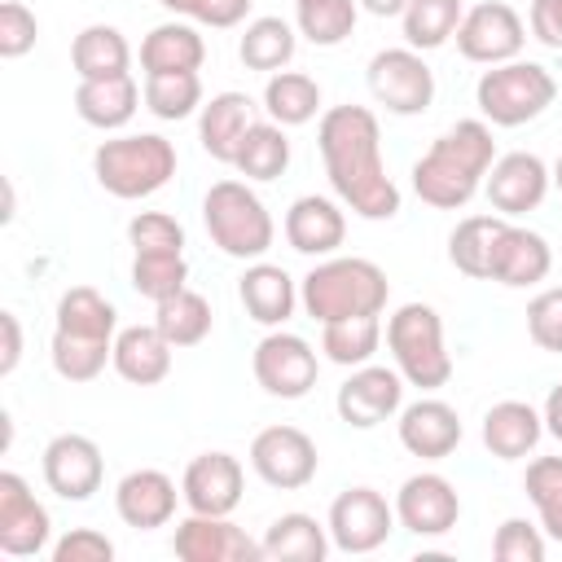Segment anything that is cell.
Wrapping results in <instances>:
<instances>
[{
  "mask_svg": "<svg viewBox=\"0 0 562 562\" xmlns=\"http://www.w3.org/2000/svg\"><path fill=\"white\" fill-rule=\"evenodd\" d=\"M527 334L540 351L562 356V285H549L527 303Z\"/></svg>",
  "mask_w": 562,
  "mask_h": 562,
  "instance_id": "obj_46",
  "label": "cell"
},
{
  "mask_svg": "<svg viewBox=\"0 0 562 562\" xmlns=\"http://www.w3.org/2000/svg\"><path fill=\"white\" fill-rule=\"evenodd\" d=\"M553 268V250L540 233L522 228V224H501V233L492 237V255H487V281H501L509 290L536 285L544 281Z\"/></svg>",
  "mask_w": 562,
  "mask_h": 562,
  "instance_id": "obj_21",
  "label": "cell"
},
{
  "mask_svg": "<svg viewBox=\"0 0 562 562\" xmlns=\"http://www.w3.org/2000/svg\"><path fill=\"white\" fill-rule=\"evenodd\" d=\"M237 294H241L246 316L259 321V325H268V329H281L294 316V303H299V290H294L290 272L277 268V263H263V259L241 272Z\"/></svg>",
  "mask_w": 562,
  "mask_h": 562,
  "instance_id": "obj_26",
  "label": "cell"
},
{
  "mask_svg": "<svg viewBox=\"0 0 562 562\" xmlns=\"http://www.w3.org/2000/svg\"><path fill=\"white\" fill-rule=\"evenodd\" d=\"M35 35H40V22L35 13L22 4V0H4L0 4V57H26L35 48Z\"/></svg>",
  "mask_w": 562,
  "mask_h": 562,
  "instance_id": "obj_47",
  "label": "cell"
},
{
  "mask_svg": "<svg viewBox=\"0 0 562 562\" xmlns=\"http://www.w3.org/2000/svg\"><path fill=\"white\" fill-rule=\"evenodd\" d=\"M0 329H4V356H0V373L9 378V373L18 369V360H22V325H18V316H13V312H0Z\"/></svg>",
  "mask_w": 562,
  "mask_h": 562,
  "instance_id": "obj_51",
  "label": "cell"
},
{
  "mask_svg": "<svg viewBox=\"0 0 562 562\" xmlns=\"http://www.w3.org/2000/svg\"><path fill=\"white\" fill-rule=\"evenodd\" d=\"M48 509L35 501L22 474L4 470L0 474V549L9 558H35L48 549Z\"/></svg>",
  "mask_w": 562,
  "mask_h": 562,
  "instance_id": "obj_16",
  "label": "cell"
},
{
  "mask_svg": "<svg viewBox=\"0 0 562 562\" xmlns=\"http://www.w3.org/2000/svg\"><path fill=\"white\" fill-rule=\"evenodd\" d=\"M263 110H268V119L281 123V127H303V123H312L316 110H321V88H316V79L303 75V70H277V75L268 79V88H263Z\"/></svg>",
  "mask_w": 562,
  "mask_h": 562,
  "instance_id": "obj_33",
  "label": "cell"
},
{
  "mask_svg": "<svg viewBox=\"0 0 562 562\" xmlns=\"http://www.w3.org/2000/svg\"><path fill=\"white\" fill-rule=\"evenodd\" d=\"M522 487L540 514L544 536L562 544V457H536L522 474Z\"/></svg>",
  "mask_w": 562,
  "mask_h": 562,
  "instance_id": "obj_40",
  "label": "cell"
},
{
  "mask_svg": "<svg viewBox=\"0 0 562 562\" xmlns=\"http://www.w3.org/2000/svg\"><path fill=\"white\" fill-rule=\"evenodd\" d=\"M140 105V88L132 75H110V79H79L75 88V110L83 123L101 127V132H114V127H127L132 114Z\"/></svg>",
  "mask_w": 562,
  "mask_h": 562,
  "instance_id": "obj_29",
  "label": "cell"
},
{
  "mask_svg": "<svg viewBox=\"0 0 562 562\" xmlns=\"http://www.w3.org/2000/svg\"><path fill=\"white\" fill-rule=\"evenodd\" d=\"M299 299H303L307 316L321 325L347 321V316H382V307L391 299V281L373 259L329 255L303 277Z\"/></svg>",
  "mask_w": 562,
  "mask_h": 562,
  "instance_id": "obj_4",
  "label": "cell"
},
{
  "mask_svg": "<svg viewBox=\"0 0 562 562\" xmlns=\"http://www.w3.org/2000/svg\"><path fill=\"white\" fill-rule=\"evenodd\" d=\"M325 527L342 553H373L395 527V505H386V496L373 487H347L342 496H334Z\"/></svg>",
  "mask_w": 562,
  "mask_h": 562,
  "instance_id": "obj_13",
  "label": "cell"
},
{
  "mask_svg": "<svg viewBox=\"0 0 562 562\" xmlns=\"http://www.w3.org/2000/svg\"><path fill=\"white\" fill-rule=\"evenodd\" d=\"M250 470L281 492H299L316 479L321 470V452L312 443L307 430L299 426H268L250 439Z\"/></svg>",
  "mask_w": 562,
  "mask_h": 562,
  "instance_id": "obj_9",
  "label": "cell"
},
{
  "mask_svg": "<svg viewBox=\"0 0 562 562\" xmlns=\"http://www.w3.org/2000/svg\"><path fill=\"white\" fill-rule=\"evenodd\" d=\"M386 347L408 386L435 391L452 378V356L443 347V321L430 303H404L386 321Z\"/></svg>",
  "mask_w": 562,
  "mask_h": 562,
  "instance_id": "obj_7",
  "label": "cell"
},
{
  "mask_svg": "<svg viewBox=\"0 0 562 562\" xmlns=\"http://www.w3.org/2000/svg\"><path fill=\"white\" fill-rule=\"evenodd\" d=\"M250 369H255V382L268 395H277V400H303L316 386L321 360L307 347V338L285 334V329H272L268 338H259V347L250 356Z\"/></svg>",
  "mask_w": 562,
  "mask_h": 562,
  "instance_id": "obj_10",
  "label": "cell"
},
{
  "mask_svg": "<svg viewBox=\"0 0 562 562\" xmlns=\"http://www.w3.org/2000/svg\"><path fill=\"white\" fill-rule=\"evenodd\" d=\"M404 400V373L400 369H382V364H360L342 386H338V417L356 430H369L386 417L400 413Z\"/></svg>",
  "mask_w": 562,
  "mask_h": 562,
  "instance_id": "obj_18",
  "label": "cell"
},
{
  "mask_svg": "<svg viewBox=\"0 0 562 562\" xmlns=\"http://www.w3.org/2000/svg\"><path fill=\"white\" fill-rule=\"evenodd\" d=\"M171 549L180 562H263V544L250 540L228 514H193L176 522Z\"/></svg>",
  "mask_w": 562,
  "mask_h": 562,
  "instance_id": "obj_14",
  "label": "cell"
},
{
  "mask_svg": "<svg viewBox=\"0 0 562 562\" xmlns=\"http://www.w3.org/2000/svg\"><path fill=\"white\" fill-rule=\"evenodd\" d=\"M294 26L285 18H255L237 44V57L246 70H281L294 57Z\"/></svg>",
  "mask_w": 562,
  "mask_h": 562,
  "instance_id": "obj_37",
  "label": "cell"
},
{
  "mask_svg": "<svg viewBox=\"0 0 562 562\" xmlns=\"http://www.w3.org/2000/svg\"><path fill=\"white\" fill-rule=\"evenodd\" d=\"M101 479H105V461L88 435L66 430V435L48 439V448H44L48 492H57L61 501H88L92 492H101Z\"/></svg>",
  "mask_w": 562,
  "mask_h": 562,
  "instance_id": "obj_17",
  "label": "cell"
},
{
  "mask_svg": "<svg viewBox=\"0 0 562 562\" xmlns=\"http://www.w3.org/2000/svg\"><path fill=\"white\" fill-rule=\"evenodd\" d=\"M206 61V44L189 22H162L140 40V70L145 75H180Z\"/></svg>",
  "mask_w": 562,
  "mask_h": 562,
  "instance_id": "obj_30",
  "label": "cell"
},
{
  "mask_svg": "<svg viewBox=\"0 0 562 562\" xmlns=\"http://www.w3.org/2000/svg\"><path fill=\"white\" fill-rule=\"evenodd\" d=\"M400 443L422 461H443L461 443V417L443 400H417L400 413Z\"/></svg>",
  "mask_w": 562,
  "mask_h": 562,
  "instance_id": "obj_24",
  "label": "cell"
},
{
  "mask_svg": "<svg viewBox=\"0 0 562 562\" xmlns=\"http://www.w3.org/2000/svg\"><path fill=\"white\" fill-rule=\"evenodd\" d=\"M356 13H360V0H307L299 4V31L312 44L334 48L356 31Z\"/></svg>",
  "mask_w": 562,
  "mask_h": 562,
  "instance_id": "obj_42",
  "label": "cell"
},
{
  "mask_svg": "<svg viewBox=\"0 0 562 562\" xmlns=\"http://www.w3.org/2000/svg\"><path fill=\"white\" fill-rule=\"evenodd\" d=\"M553 184L562 189V154H558V162H553Z\"/></svg>",
  "mask_w": 562,
  "mask_h": 562,
  "instance_id": "obj_55",
  "label": "cell"
},
{
  "mask_svg": "<svg viewBox=\"0 0 562 562\" xmlns=\"http://www.w3.org/2000/svg\"><path fill=\"white\" fill-rule=\"evenodd\" d=\"M316 145L325 158V176L334 193L360 220H391L400 211V189L382 162V132L373 110L364 105H334L321 114Z\"/></svg>",
  "mask_w": 562,
  "mask_h": 562,
  "instance_id": "obj_1",
  "label": "cell"
},
{
  "mask_svg": "<svg viewBox=\"0 0 562 562\" xmlns=\"http://www.w3.org/2000/svg\"><path fill=\"white\" fill-rule=\"evenodd\" d=\"M145 105L149 114L176 123L189 119L202 105V79L198 70H180V75H145Z\"/></svg>",
  "mask_w": 562,
  "mask_h": 562,
  "instance_id": "obj_41",
  "label": "cell"
},
{
  "mask_svg": "<svg viewBox=\"0 0 562 562\" xmlns=\"http://www.w3.org/2000/svg\"><path fill=\"white\" fill-rule=\"evenodd\" d=\"M527 22L544 48H562V0H531Z\"/></svg>",
  "mask_w": 562,
  "mask_h": 562,
  "instance_id": "obj_49",
  "label": "cell"
},
{
  "mask_svg": "<svg viewBox=\"0 0 562 562\" xmlns=\"http://www.w3.org/2000/svg\"><path fill=\"white\" fill-rule=\"evenodd\" d=\"M158 312H154V325H158V334L171 342V347H198L206 334H211V303H206V294H198V290H176L171 299H162V303H154Z\"/></svg>",
  "mask_w": 562,
  "mask_h": 562,
  "instance_id": "obj_35",
  "label": "cell"
},
{
  "mask_svg": "<svg viewBox=\"0 0 562 562\" xmlns=\"http://www.w3.org/2000/svg\"><path fill=\"white\" fill-rule=\"evenodd\" d=\"M558 97V79L540 66V61H501L492 70H483L474 101L479 114L496 127H522L531 119H540Z\"/></svg>",
  "mask_w": 562,
  "mask_h": 562,
  "instance_id": "obj_8",
  "label": "cell"
},
{
  "mask_svg": "<svg viewBox=\"0 0 562 562\" xmlns=\"http://www.w3.org/2000/svg\"><path fill=\"white\" fill-rule=\"evenodd\" d=\"M347 237V220L338 211V202L321 198V193H303L290 202L285 211V241L299 250V255H312V259H329Z\"/></svg>",
  "mask_w": 562,
  "mask_h": 562,
  "instance_id": "obj_22",
  "label": "cell"
},
{
  "mask_svg": "<svg viewBox=\"0 0 562 562\" xmlns=\"http://www.w3.org/2000/svg\"><path fill=\"white\" fill-rule=\"evenodd\" d=\"M527 44V26L522 18L505 4V0H483L474 9H465L461 26H457V48L465 61H479V66H501V61H514Z\"/></svg>",
  "mask_w": 562,
  "mask_h": 562,
  "instance_id": "obj_12",
  "label": "cell"
},
{
  "mask_svg": "<svg viewBox=\"0 0 562 562\" xmlns=\"http://www.w3.org/2000/svg\"><path fill=\"white\" fill-rule=\"evenodd\" d=\"M246 492V470L233 452H202L184 465L180 496L193 514H233Z\"/></svg>",
  "mask_w": 562,
  "mask_h": 562,
  "instance_id": "obj_19",
  "label": "cell"
},
{
  "mask_svg": "<svg viewBox=\"0 0 562 562\" xmlns=\"http://www.w3.org/2000/svg\"><path fill=\"white\" fill-rule=\"evenodd\" d=\"M492 162H496L492 127L483 119H461L413 162V193L435 211H461L483 189Z\"/></svg>",
  "mask_w": 562,
  "mask_h": 562,
  "instance_id": "obj_2",
  "label": "cell"
},
{
  "mask_svg": "<svg viewBox=\"0 0 562 562\" xmlns=\"http://www.w3.org/2000/svg\"><path fill=\"white\" fill-rule=\"evenodd\" d=\"M461 18H465V4H461V0H408V9L400 13L404 40H408V48H417V53L448 44V40L457 35Z\"/></svg>",
  "mask_w": 562,
  "mask_h": 562,
  "instance_id": "obj_36",
  "label": "cell"
},
{
  "mask_svg": "<svg viewBox=\"0 0 562 562\" xmlns=\"http://www.w3.org/2000/svg\"><path fill=\"white\" fill-rule=\"evenodd\" d=\"M382 342V321L378 316H347V321H329L325 334H321V351L334 360V364H347V369H360L373 360Z\"/></svg>",
  "mask_w": 562,
  "mask_h": 562,
  "instance_id": "obj_38",
  "label": "cell"
},
{
  "mask_svg": "<svg viewBox=\"0 0 562 562\" xmlns=\"http://www.w3.org/2000/svg\"><path fill=\"white\" fill-rule=\"evenodd\" d=\"M158 4H162V9H171V13H184V18H193L202 0H158Z\"/></svg>",
  "mask_w": 562,
  "mask_h": 562,
  "instance_id": "obj_54",
  "label": "cell"
},
{
  "mask_svg": "<svg viewBox=\"0 0 562 562\" xmlns=\"http://www.w3.org/2000/svg\"><path fill=\"white\" fill-rule=\"evenodd\" d=\"M259 544L268 562H321L329 553V527H321L312 514H281Z\"/></svg>",
  "mask_w": 562,
  "mask_h": 562,
  "instance_id": "obj_32",
  "label": "cell"
},
{
  "mask_svg": "<svg viewBox=\"0 0 562 562\" xmlns=\"http://www.w3.org/2000/svg\"><path fill=\"white\" fill-rule=\"evenodd\" d=\"M540 435H544V417L527 400H501L483 417V448L501 461L527 457L540 443Z\"/></svg>",
  "mask_w": 562,
  "mask_h": 562,
  "instance_id": "obj_28",
  "label": "cell"
},
{
  "mask_svg": "<svg viewBox=\"0 0 562 562\" xmlns=\"http://www.w3.org/2000/svg\"><path fill=\"white\" fill-rule=\"evenodd\" d=\"M369 13H378V18H395V13H404L408 9V0H360Z\"/></svg>",
  "mask_w": 562,
  "mask_h": 562,
  "instance_id": "obj_53",
  "label": "cell"
},
{
  "mask_svg": "<svg viewBox=\"0 0 562 562\" xmlns=\"http://www.w3.org/2000/svg\"><path fill=\"white\" fill-rule=\"evenodd\" d=\"M294 4H307V0H294Z\"/></svg>",
  "mask_w": 562,
  "mask_h": 562,
  "instance_id": "obj_56",
  "label": "cell"
},
{
  "mask_svg": "<svg viewBox=\"0 0 562 562\" xmlns=\"http://www.w3.org/2000/svg\"><path fill=\"white\" fill-rule=\"evenodd\" d=\"M114 558V540H105L92 527H75L53 544V562H110Z\"/></svg>",
  "mask_w": 562,
  "mask_h": 562,
  "instance_id": "obj_48",
  "label": "cell"
},
{
  "mask_svg": "<svg viewBox=\"0 0 562 562\" xmlns=\"http://www.w3.org/2000/svg\"><path fill=\"white\" fill-rule=\"evenodd\" d=\"M233 167H237L246 180H277V176L290 167V140H285V127L272 123V119H268V123L255 119L250 132H246L241 145H237Z\"/></svg>",
  "mask_w": 562,
  "mask_h": 562,
  "instance_id": "obj_34",
  "label": "cell"
},
{
  "mask_svg": "<svg viewBox=\"0 0 562 562\" xmlns=\"http://www.w3.org/2000/svg\"><path fill=\"white\" fill-rule=\"evenodd\" d=\"M501 224H505V215H465L448 237L452 268L474 281H487V255H492V237L501 233Z\"/></svg>",
  "mask_w": 562,
  "mask_h": 562,
  "instance_id": "obj_39",
  "label": "cell"
},
{
  "mask_svg": "<svg viewBox=\"0 0 562 562\" xmlns=\"http://www.w3.org/2000/svg\"><path fill=\"white\" fill-rule=\"evenodd\" d=\"M461 518V496L443 474H413L395 492V522L413 536H448Z\"/></svg>",
  "mask_w": 562,
  "mask_h": 562,
  "instance_id": "obj_15",
  "label": "cell"
},
{
  "mask_svg": "<svg viewBox=\"0 0 562 562\" xmlns=\"http://www.w3.org/2000/svg\"><path fill=\"white\" fill-rule=\"evenodd\" d=\"M92 176L105 193H114L123 202L149 198L176 176V145L158 132L101 140L92 154Z\"/></svg>",
  "mask_w": 562,
  "mask_h": 562,
  "instance_id": "obj_5",
  "label": "cell"
},
{
  "mask_svg": "<svg viewBox=\"0 0 562 562\" xmlns=\"http://www.w3.org/2000/svg\"><path fill=\"white\" fill-rule=\"evenodd\" d=\"M544 527L527 518H505L492 536V558L496 562H544Z\"/></svg>",
  "mask_w": 562,
  "mask_h": 562,
  "instance_id": "obj_44",
  "label": "cell"
},
{
  "mask_svg": "<svg viewBox=\"0 0 562 562\" xmlns=\"http://www.w3.org/2000/svg\"><path fill=\"white\" fill-rule=\"evenodd\" d=\"M250 123H255V101H250L246 92H215V97L202 105L198 140H202V149H206L215 162H233L241 136L250 132Z\"/></svg>",
  "mask_w": 562,
  "mask_h": 562,
  "instance_id": "obj_27",
  "label": "cell"
},
{
  "mask_svg": "<svg viewBox=\"0 0 562 562\" xmlns=\"http://www.w3.org/2000/svg\"><path fill=\"white\" fill-rule=\"evenodd\" d=\"M549 180H553V171L536 154L514 149V154H505V158L492 162L483 189H487L492 211H501V215H527V211H536L544 202Z\"/></svg>",
  "mask_w": 562,
  "mask_h": 562,
  "instance_id": "obj_20",
  "label": "cell"
},
{
  "mask_svg": "<svg viewBox=\"0 0 562 562\" xmlns=\"http://www.w3.org/2000/svg\"><path fill=\"white\" fill-rule=\"evenodd\" d=\"M176 496L180 492L162 470H132L114 487V509L127 527L154 531V527H167L176 518Z\"/></svg>",
  "mask_w": 562,
  "mask_h": 562,
  "instance_id": "obj_23",
  "label": "cell"
},
{
  "mask_svg": "<svg viewBox=\"0 0 562 562\" xmlns=\"http://www.w3.org/2000/svg\"><path fill=\"white\" fill-rule=\"evenodd\" d=\"M369 92L391 114H422L435 101V70L417 48H382L369 61Z\"/></svg>",
  "mask_w": 562,
  "mask_h": 562,
  "instance_id": "obj_11",
  "label": "cell"
},
{
  "mask_svg": "<svg viewBox=\"0 0 562 562\" xmlns=\"http://www.w3.org/2000/svg\"><path fill=\"white\" fill-rule=\"evenodd\" d=\"M540 417H544V430L562 443V382L549 391V400H544V413H540Z\"/></svg>",
  "mask_w": 562,
  "mask_h": 562,
  "instance_id": "obj_52",
  "label": "cell"
},
{
  "mask_svg": "<svg viewBox=\"0 0 562 562\" xmlns=\"http://www.w3.org/2000/svg\"><path fill=\"white\" fill-rule=\"evenodd\" d=\"M171 342L158 334V325H127L114 338V373L132 386H158L171 373Z\"/></svg>",
  "mask_w": 562,
  "mask_h": 562,
  "instance_id": "obj_25",
  "label": "cell"
},
{
  "mask_svg": "<svg viewBox=\"0 0 562 562\" xmlns=\"http://www.w3.org/2000/svg\"><path fill=\"white\" fill-rule=\"evenodd\" d=\"M184 281H189L184 250H158V255H136L132 259V285H136V294H145L154 303L184 290Z\"/></svg>",
  "mask_w": 562,
  "mask_h": 562,
  "instance_id": "obj_43",
  "label": "cell"
},
{
  "mask_svg": "<svg viewBox=\"0 0 562 562\" xmlns=\"http://www.w3.org/2000/svg\"><path fill=\"white\" fill-rule=\"evenodd\" d=\"M70 66L79 79H110V75H127L132 66V48L123 40L119 26H105V22H92L75 35L70 44Z\"/></svg>",
  "mask_w": 562,
  "mask_h": 562,
  "instance_id": "obj_31",
  "label": "cell"
},
{
  "mask_svg": "<svg viewBox=\"0 0 562 562\" xmlns=\"http://www.w3.org/2000/svg\"><path fill=\"white\" fill-rule=\"evenodd\" d=\"M127 241L136 255H158V250H184V228L167 211H140L127 224Z\"/></svg>",
  "mask_w": 562,
  "mask_h": 562,
  "instance_id": "obj_45",
  "label": "cell"
},
{
  "mask_svg": "<svg viewBox=\"0 0 562 562\" xmlns=\"http://www.w3.org/2000/svg\"><path fill=\"white\" fill-rule=\"evenodd\" d=\"M114 325L119 312L92 285H70L57 299V329H53V369L66 382L101 378L105 360H114Z\"/></svg>",
  "mask_w": 562,
  "mask_h": 562,
  "instance_id": "obj_3",
  "label": "cell"
},
{
  "mask_svg": "<svg viewBox=\"0 0 562 562\" xmlns=\"http://www.w3.org/2000/svg\"><path fill=\"white\" fill-rule=\"evenodd\" d=\"M250 4H255V0H202L193 18H198L202 26H220V31H224V26H237V22H246Z\"/></svg>",
  "mask_w": 562,
  "mask_h": 562,
  "instance_id": "obj_50",
  "label": "cell"
},
{
  "mask_svg": "<svg viewBox=\"0 0 562 562\" xmlns=\"http://www.w3.org/2000/svg\"><path fill=\"white\" fill-rule=\"evenodd\" d=\"M202 224L211 233V241L233 255V259H263L277 228L268 206L259 202L255 189H246L241 180H215L202 198Z\"/></svg>",
  "mask_w": 562,
  "mask_h": 562,
  "instance_id": "obj_6",
  "label": "cell"
}]
</instances>
